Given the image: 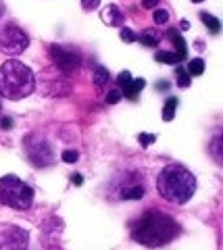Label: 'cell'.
Instances as JSON below:
<instances>
[{
    "mask_svg": "<svg viewBox=\"0 0 223 250\" xmlns=\"http://www.w3.org/2000/svg\"><path fill=\"white\" fill-rule=\"evenodd\" d=\"M190 80H192L190 73H188V71H183V69H180V71H178V85H180V88H188V85H190Z\"/></svg>",
    "mask_w": 223,
    "mask_h": 250,
    "instance_id": "19",
    "label": "cell"
},
{
    "mask_svg": "<svg viewBox=\"0 0 223 250\" xmlns=\"http://www.w3.org/2000/svg\"><path fill=\"white\" fill-rule=\"evenodd\" d=\"M140 44L144 46H148V48H152V46H157L159 44V38L155 34H150V31H142L140 34Z\"/></svg>",
    "mask_w": 223,
    "mask_h": 250,
    "instance_id": "18",
    "label": "cell"
},
{
    "mask_svg": "<svg viewBox=\"0 0 223 250\" xmlns=\"http://www.w3.org/2000/svg\"><path fill=\"white\" fill-rule=\"evenodd\" d=\"M29 46V36L15 23H0V52L21 54Z\"/></svg>",
    "mask_w": 223,
    "mask_h": 250,
    "instance_id": "6",
    "label": "cell"
},
{
    "mask_svg": "<svg viewBox=\"0 0 223 250\" xmlns=\"http://www.w3.org/2000/svg\"><path fill=\"white\" fill-rule=\"evenodd\" d=\"M188 73L190 77H198L204 73V61L203 59H192L190 65H188Z\"/></svg>",
    "mask_w": 223,
    "mask_h": 250,
    "instance_id": "13",
    "label": "cell"
},
{
    "mask_svg": "<svg viewBox=\"0 0 223 250\" xmlns=\"http://www.w3.org/2000/svg\"><path fill=\"white\" fill-rule=\"evenodd\" d=\"M152 19H155L157 25H165V23L169 21V15H167V11L159 9V11H155V15H152Z\"/></svg>",
    "mask_w": 223,
    "mask_h": 250,
    "instance_id": "20",
    "label": "cell"
},
{
    "mask_svg": "<svg viewBox=\"0 0 223 250\" xmlns=\"http://www.w3.org/2000/svg\"><path fill=\"white\" fill-rule=\"evenodd\" d=\"M159 62H167V65H175V62H180L182 59L178 57V54H173V52H165V50H161L157 52V57H155Z\"/></svg>",
    "mask_w": 223,
    "mask_h": 250,
    "instance_id": "17",
    "label": "cell"
},
{
    "mask_svg": "<svg viewBox=\"0 0 223 250\" xmlns=\"http://www.w3.org/2000/svg\"><path fill=\"white\" fill-rule=\"evenodd\" d=\"M0 129H2V131L13 129V119H11V117H2V119H0Z\"/></svg>",
    "mask_w": 223,
    "mask_h": 250,
    "instance_id": "26",
    "label": "cell"
},
{
    "mask_svg": "<svg viewBox=\"0 0 223 250\" xmlns=\"http://www.w3.org/2000/svg\"><path fill=\"white\" fill-rule=\"evenodd\" d=\"M175 108H178V98H167V103H165V111H163V119L165 121H171L173 117H175Z\"/></svg>",
    "mask_w": 223,
    "mask_h": 250,
    "instance_id": "15",
    "label": "cell"
},
{
    "mask_svg": "<svg viewBox=\"0 0 223 250\" xmlns=\"http://www.w3.org/2000/svg\"><path fill=\"white\" fill-rule=\"evenodd\" d=\"M29 233L15 223L0 225V250H27Z\"/></svg>",
    "mask_w": 223,
    "mask_h": 250,
    "instance_id": "7",
    "label": "cell"
},
{
    "mask_svg": "<svg viewBox=\"0 0 223 250\" xmlns=\"http://www.w3.org/2000/svg\"><path fill=\"white\" fill-rule=\"evenodd\" d=\"M213 154H215V161H221V138L217 136V138H215L213 140Z\"/></svg>",
    "mask_w": 223,
    "mask_h": 250,
    "instance_id": "23",
    "label": "cell"
},
{
    "mask_svg": "<svg viewBox=\"0 0 223 250\" xmlns=\"http://www.w3.org/2000/svg\"><path fill=\"white\" fill-rule=\"evenodd\" d=\"M63 161H65V163H75V161H78V152L65 150V152H63Z\"/></svg>",
    "mask_w": 223,
    "mask_h": 250,
    "instance_id": "27",
    "label": "cell"
},
{
    "mask_svg": "<svg viewBox=\"0 0 223 250\" xmlns=\"http://www.w3.org/2000/svg\"><path fill=\"white\" fill-rule=\"evenodd\" d=\"M132 80H134V77H132V73H129V71H121V73L117 75V83L121 85V88H125V85L132 82Z\"/></svg>",
    "mask_w": 223,
    "mask_h": 250,
    "instance_id": "22",
    "label": "cell"
},
{
    "mask_svg": "<svg viewBox=\"0 0 223 250\" xmlns=\"http://www.w3.org/2000/svg\"><path fill=\"white\" fill-rule=\"evenodd\" d=\"M71 182L80 186V184H81V177H80V175H73V177H71Z\"/></svg>",
    "mask_w": 223,
    "mask_h": 250,
    "instance_id": "30",
    "label": "cell"
},
{
    "mask_svg": "<svg viewBox=\"0 0 223 250\" xmlns=\"http://www.w3.org/2000/svg\"><path fill=\"white\" fill-rule=\"evenodd\" d=\"M98 4H101V0H81V6L86 11H94L98 9Z\"/></svg>",
    "mask_w": 223,
    "mask_h": 250,
    "instance_id": "25",
    "label": "cell"
},
{
    "mask_svg": "<svg viewBox=\"0 0 223 250\" xmlns=\"http://www.w3.org/2000/svg\"><path fill=\"white\" fill-rule=\"evenodd\" d=\"M94 83L98 85V88H102V85L109 83V69H106V67H96V71H94Z\"/></svg>",
    "mask_w": 223,
    "mask_h": 250,
    "instance_id": "14",
    "label": "cell"
},
{
    "mask_svg": "<svg viewBox=\"0 0 223 250\" xmlns=\"http://www.w3.org/2000/svg\"><path fill=\"white\" fill-rule=\"evenodd\" d=\"M169 38H171V42H173V46H178V57L180 59H186V54H188V50H186V42H183V38L178 34L175 29H169Z\"/></svg>",
    "mask_w": 223,
    "mask_h": 250,
    "instance_id": "12",
    "label": "cell"
},
{
    "mask_svg": "<svg viewBox=\"0 0 223 250\" xmlns=\"http://www.w3.org/2000/svg\"><path fill=\"white\" fill-rule=\"evenodd\" d=\"M159 4V0H144V9H155Z\"/></svg>",
    "mask_w": 223,
    "mask_h": 250,
    "instance_id": "29",
    "label": "cell"
},
{
    "mask_svg": "<svg viewBox=\"0 0 223 250\" xmlns=\"http://www.w3.org/2000/svg\"><path fill=\"white\" fill-rule=\"evenodd\" d=\"M2 15H4V2L0 0V17H2Z\"/></svg>",
    "mask_w": 223,
    "mask_h": 250,
    "instance_id": "31",
    "label": "cell"
},
{
    "mask_svg": "<svg viewBox=\"0 0 223 250\" xmlns=\"http://www.w3.org/2000/svg\"><path fill=\"white\" fill-rule=\"evenodd\" d=\"M119 192H121L119 198H123V200H138V198H144V194H146L144 179H142V182H132V184H127V186H121Z\"/></svg>",
    "mask_w": 223,
    "mask_h": 250,
    "instance_id": "9",
    "label": "cell"
},
{
    "mask_svg": "<svg viewBox=\"0 0 223 250\" xmlns=\"http://www.w3.org/2000/svg\"><path fill=\"white\" fill-rule=\"evenodd\" d=\"M0 202L15 210H27L34 205V190L15 175L0 177Z\"/></svg>",
    "mask_w": 223,
    "mask_h": 250,
    "instance_id": "4",
    "label": "cell"
},
{
    "mask_svg": "<svg viewBox=\"0 0 223 250\" xmlns=\"http://www.w3.org/2000/svg\"><path fill=\"white\" fill-rule=\"evenodd\" d=\"M144 85H146V80H132V82L125 85V88H123V94H125L127 98L136 100L138 98V92H142Z\"/></svg>",
    "mask_w": 223,
    "mask_h": 250,
    "instance_id": "11",
    "label": "cell"
},
{
    "mask_svg": "<svg viewBox=\"0 0 223 250\" xmlns=\"http://www.w3.org/2000/svg\"><path fill=\"white\" fill-rule=\"evenodd\" d=\"M36 88L34 73L21 61L9 59L0 67V94L9 100H21Z\"/></svg>",
    "mask_w": 223,
    "mask_h": 250,
    "instance_id": "3",
    "label": "cell"
},
{
    "mask_svg": "<svg viewBox=\"0 0 223 250\" xmlns=\"http://www.w3.org/2000/svg\"><path fill=\"white\" fill-rule=\"evenodd\" d=\"M138 140H140L142 146H148L152 140H155V136H150V134H140V136H138Z\"/></svg>",
    "mask_w": 223,
    "mask_h": 250,
    "instance_id": "28",
    "label": "cell"
},
{
    "mask_svg": "<svg viewBox=\"0 0 223 250\" xmlns=\"http://www.w3.org/2000/svg\"><path fill=\"white\" fill-rule=\"evenodd\" d=\"M157 192L161 198L173 205H186L196 192V177L188 167L180 163H169L157 175Z\"/></svg>",
    "mask_w": 223,
    "mask_h": 250,
    "instance_id": "2",
    "label": "cell"
},
{
    "mask_svg": "<svg viewBox=\"0 0 223 250\" xmlns=\"http://www.w3.org/2000/svg\"><path fill=\"white\" fill-rule=\"evenodd\" d=\"M50 59L52 62L65 73H71L75 69L80 67L81 62V54L80 50H75L73 46H61V44H55L50 46Z\"/></svg>",
    "mask_w": 223,
    "mask_h": 250,
    "instance_id": "8",
    "label": "cell"
},
{
    "mask_svg": "<svg viewBox=\"0 0 223 250\" xmlns=\"http://www.w3.org/2000/svg\"><path fill=\"white\" fill-rule=\"evenodd\" d=\"M119 98H121V92L119 90H111L109 94H106V103H109V104L119 103Z\"/></svg>",
    "mask_w": 223,
    "mask_h": 250,
    "instance_id": "24",
    "label": "cell"
},
{
    "mask_svg": "<svg viewBox=\"0 0 223 250\" xmlns=\"http://www.w3.org/2000/svg\"><path fill=\"white\" fill-rule=\"evenodd\" d=\"M0 113H2V103H0Z\"/></svg>",
    "mask_w": 223,
    "mask_h": 250,
    "instance_id": "33",
    "label": "cell"
},
{
    "mask_svg": "<svg viewBox=\"0 0 223 250\" xmlns=\"http://www.w3.org/2000/svg\"><path fill=\"white\" fill-rule=\"evenodd\" d=\"M201 21L213 31V34H217V31H219V19H217V17H213V15H209V13H201Z\"/></svg>",
    "mask_w": 223,
    "mask_h": 250,
    "instance_id": "16",
    "label": "cell"
},
{
    "mask_svg": "<svg viewBox=\"0 0 223 250\" xmlns=\"http://www.w3.org/2000/svg\"><path fill=\"white\" fill-rule=\"evenodd\" d=\"M192 2H203V0H192Z\"/></svg>",
    "mask_w": 223,
    "mask_h": 250,
    "instance_id": "32",
    "label": "cell"
},
{
    "mask_svg": "<svg viewBox=\"0 0 223 250\" xmlns=\"http://www.w3.org/2000/svg\"><path fill=\"white\" fill-rule=\"evenodd\" d=\"M102 21L106 23V25H123V21H125V15L121 13V9H119L117 4H109L102 11Z\"/></svg>",
    "mask_w": 223,
    "mask_h": 250,
    "instance_id": "10",
    "label": "cell"
},
{
    "mask_svg": "<svg viewBox=\"0 0 223 250\" xmlns=\"http://www.w3.org/2000/svg\"><path fill=\"white\" fill-rule=\"evenodd\" d=\"M23 150H25L27 161L32 163L36 169H46L55 163V150H52L50 142L42 134H27L23 138Z\"/></svg>",
    "mask_w": 223,
    "mask_h": 250,
    "instance_id": "5",
    "label": "cell"
},
{
    "mask_svg": "<svg viewBox=\"0 0 223 250\" xmlns=\"http://www.w3.org/2000/svg\"><path fill=\"white\" fill-rule=\"evenodd\" d=\"M119 36H121V40L125 42V44H132L134 40H136V34L129 27H123L121 31H119Z\"/></svg>",
    "mask_w": 223,
    "mask_h": 250,
    "instance_id": "21",
    "label": "cell"
},
{
    "mask_svg": "<svg viewBox=\"0 0 223 250\" xmlns=\"http://www.w3.org/2000/svg\"><path fill=\"white\" fill-rule=\"evenodd\" d=\"M180 233V225L173 217L161 210H148L132 223V238L142 246L159 248L173 242Z\"/></svg>",
    "mask_w": 223,
    "mask_h": 250,
    "instance_id": "1",
    "label": "cell"
}]
</instances>
